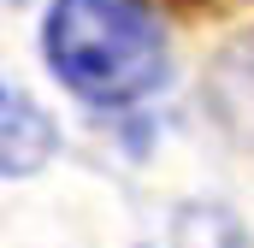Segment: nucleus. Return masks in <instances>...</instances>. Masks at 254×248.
I'll use <instances>...</instances> for the list:
<instances>
[{"label": "nucleus", "mask_w": 254, "mask_h": 248, "mask_svg": "<svg viewBox=\"0 0 254 248\" xmlns=\"http://www.w3.org/2000/svg\"><path fill=\"white\" fill-rule=\"evenodd\" d=\"M207 107L237 142L254 148V30L237 36L207 71Z\"/></svg>", "instance_id": "nucleus-2"}, {"label": "nucleus", "mask_w": 254, "mask_h": 248, "mask_svg": "<svg viewBox=\"0 0 254 248\" xmlns=\"http://www.w3.org/2000/svg\"><path fill=\"white\" fill-rule=\"evenodd\" d=\"M172 231H178V248H254V237L213 201H190Z\"/></svg>", "instance_id": "nucleus-4"}, {"label": "nucleus", "mask_w": 254, "mask_h": 248, "mask_svg": "<svg viewBox=\"0 0 254 248\" xmlns=\"http://www.w3.org/2000/svg\"><path fill=\"white\" fill-rule=\"evenodd\" d=\"M0 107H6V178H30V172H42L48 154L60 148V124L48 119L42 101H36L30 89H18V83H6Z\"/></svg>", "instance_id": "nucleus-3"}, {"label": "nucleus", "mask_w": 254, "mask_h": 248, "mask_svg": "<svg viewBox=\"0 0 254 248\" xmlns=\"http://www.w3.org/2000/svg\"><path fill=\"white\" fill-rule=\"evenodd\" d=\"M12 6H24V0H12Z\"/></svg>", "instance_id": "nucleus-5"}, {"label": "nucleus", "mask_w": 254, "mask_h": 248, "mask_svg": "<svg viewBox=\"0 0 254 248\" xmlns=\"http://www.w3.org/2000/svg\"><path fill=\"white\" fill-rule=\"evenodd\" d=\"M42 60L77 101L119 113L166 89L172 36L154 0H54L42 18Z\"/></svg>", "instance_id": "nucleus-1"}]
</instances>
